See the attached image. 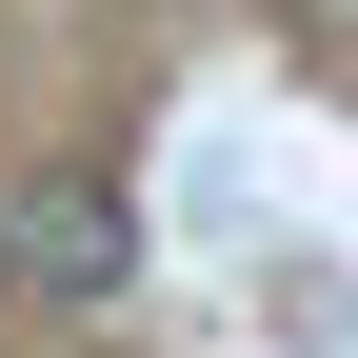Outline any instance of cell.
<instances>
[{
  "label": "cell",
  "mask_w": 358,
  "mask_h": 358,
  "mask_svg": "<svg viewBox=\"0 0 358 358\" xmlns=\"http://www.w3.org/2000/svg\"><path fill=\"white\" fill-rule=\"evenodd\" d=\"M0 299H20V259H0Z\"/></svg>",
  "instance_id": "7a4b0ae2"
},
{
  "label": "cell",
  "mask_w": 358,
  "mask_h": 358,
  "mask_svg": "<svg viewBox=\"0 0 358 358\" xmlns=\"http://www.w3.org/2000/svg\"><path fill=\"white\" fill-rule=\"evenodd\" d=\"M0 259H20V299H140V199H120L100 159H40V179H0Z\"/></svg>",
  "instance_id": "6da1fadb"
}]
</instances>
